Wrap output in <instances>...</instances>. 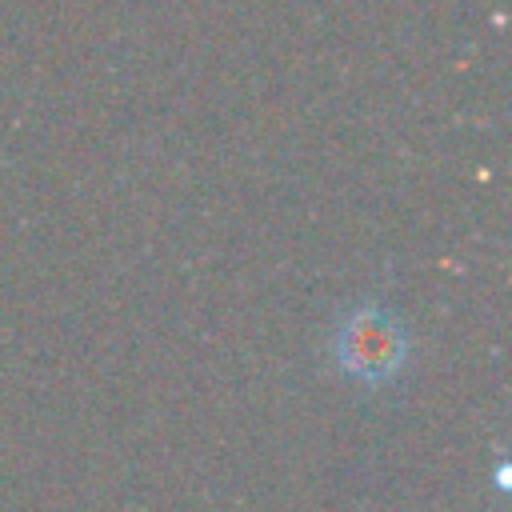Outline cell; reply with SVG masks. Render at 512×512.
Listing matches in <instances>:
<instances>
[{
    "label": "cell",
    "instance_id": "cell-1",
    "mask_svg": "<svg viewBox=\"0 0 512 512\" xmlns=\"http://www.w3.org/2000/svg\"><path fill=\"white\" fill-rule=\"evenodd\" d=\"M332 360L348 380H360L368 388L388 384L408 364V332L380 304H360L336 324Z\"/></svg>",
    "mask_w": 512,
    "mask_h": 512
}]
</instances>
